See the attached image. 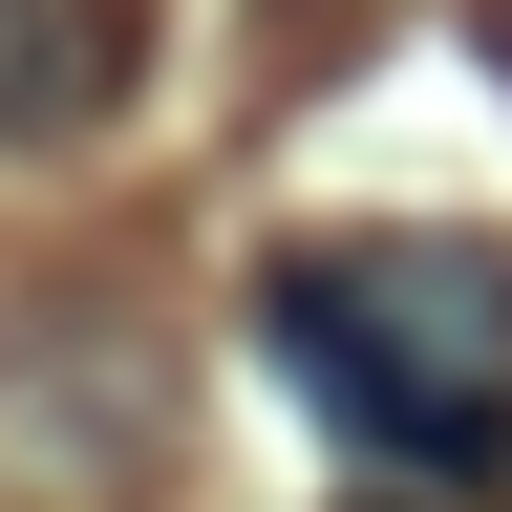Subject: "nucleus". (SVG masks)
I'll list each match as a JSON object with an SVG mask.
<instances>
[{
	"instance_id": "nucleus-1",
	"label": "nucleus",
	"mask_w": 512,
	"mask_h": 512,
	"mask_svg": "<svg viewBox=\"0 0 512 512\" xmlns=\"http://www.w3.org/2000/svg\"><path fill=\"white\" fill-rule=\"evenodd\" d=\"M256 342L384 491H512V235H278Z\"/></svg>"
},
{
	"instance_id": "nucleus-2",
	"label": "nucleus",
	"mask_w": 512,
	"mask_h": 512,
	"mask_svg": "<svg viewBox=\"0 0 512 512\" xmlns=\"http://www.w3.org/2000/svg\"><path fill=\"white\" fill-rule=\"evenodd\" d=\"M150 64V0H0V150H64V128L128 107Z\"/></svg>"
},
{
	"instance_id": "nucleus-3",
	"label": "nucleus",
	"mask_w": 512,
	"mask_h": 512,
	"mask_svg": "<svg viewBox=\"0 0 512 512\" xmlns=\"http://www.w3.org/2000/svg\"><path fill=\"white\" fill-rule=\"evenodd\" d=\"M363 512H427V491H363Z\"/></svg>"
},
{
	"instance_id": "nucleus-4",
	"label": "nucleus",
	"mask_w": 512,
	"mask_h": 512,
	"mask_svg": "<svg viewBox=\"0 0 512 512\" xmlns=\"http://www.w3.org/2000/svg\"><path fill=\"white\" fill-rule=\"evenodd\" d=\"M491 64H512V0H491Z\"/></svg>"
}]
</instances>
